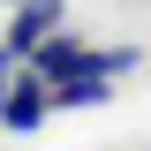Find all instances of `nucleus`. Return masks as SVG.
Wrapping results in <instances>:
<instances>
[{"instance_id":"3","label":"nucleus","mask_w":151,"mask_h":151,"mask_svg":"<svg viewBox=\"0 0 151 151\" xmlns=\"http://www.w3.org/2000/svg\"><path fill=\"white\" fill-rule=\"evenodd\" d=\"M53 23H60V0H30V8L15 15V30H8V53H30V45L53 30Z\"/></svg>"},{"instance_id":"2","label":"nucleus","mask_w":151,"mask_h":151,"mask_svg":"<svg viewBox=\"0 0 151 151\" xmlns=\"http://www.w3.org/2000/svg\"><path fill=\"white\" fill-rule=\"evenodd\" d=\"M30 53H38L30 68L45 76V83H60V76H76V68H91V60H98V53H83V45H76V38H60V30L45 38V45H30Z\"/></svg>"},{"instance_id":"4","label":"nucleus","mask_w":151,"mask_h":151,"mask_svg":"<svg viewBox=\"0 0 151 151\" xmlns=\"http://www.w3.org/2000/svg\"><path fill=\"white\" fill-rule=\"evenodd\" d=\"M8 83H15V53L0 45V91H8Z\"/></svg>"},{"instance_id":"1","label":"nucleus","mask_w":151,"mask_h":151,"mask_svg":"<svg viewBox=\"0 0 151 151\" xmlns=\"http://www.w3.org/2000/svg\"><path fill=\"white\" fill-rule=\"evenodd\" d=\"M45 106H53V83H45V76H15V83H8V91H0V129H15V136H30L38 121H45Z\"/></svg>"}]
</instances>
